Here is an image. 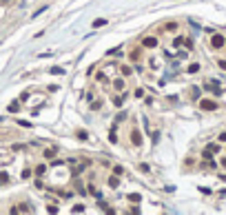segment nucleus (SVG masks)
<instances>
[{"label": "nucleus", "instance_id": "nucleus-1", "mask_svg": "<svg viewBox=\"0 0 226 215\" xmlns=\"http://www.w3.org/2000/svg\"><path fill=\"white\" fill-rule=\"evenodd\" d=\"M224 44H226L224 36H213V40H211V47H213V49H222Z\"/></svg>", "mask_w": 226, "mask_h": 215}, {"label": "nucleus", "instance_id": "nucleus-2", "mask_svg": "<svg viewBox=\"0 0 226 215\" xmlns=\"http://www.w3.org/2000/svg\"><path fill=\"white\" fill-rule=\"evenodd\" d=\"M200 107H202L204 111H213V109H217V102H213V100H202Z\"/></svg>", "mask_w": 226, "mask_h": 215}, {"label": "nucleus", "instance_id": "nucleus-3", "mask_svg": "<svg viewBox=\"0 0 226 215\" xmlns=\"http://www.w3.org/2000/svg\"><path fill=\"white\" fill-rule=\"evenodd\" d=\"M142 44L146 47V49H153V47H157V38H153V36H149V38L142 40Z\"/></svg>", "mask_w": 226, "mask_h": 215}, {"label": "nucleus", "instance_id": "nucleus-4", "mask_svg": "<svg viewBox=\"0 0 226 215\" xmlns=\"http://www.w3.org/2000/svg\"><path fill=\"white\" fill-rule=\"evenodd\" d=\"M131 140H133V144H137V146L142 144V135H140V131H137V129L133 131V135H131Z\"/></svg>", "mask_w": 226, "mask_h": 215}, {"label": "nucleus", "instance_id": "nucleus-5", "mask_svg": "<svg viewBox=\"0 0 226 215\" xmlns=\"http://www.w3.org/2000/svg\"><path fill=\"white\" fill-rule=\"evenodd\" d=\"M49 73H53V76H62L64 69H60V67H51V69H49Z\"/></svg>", "mask_w": 226, "mask_h": 215}, {"label": "nucleus", "instance_id": "nucleus-6", "mask_svg": "<svg viewBox=\"0 0 226 215\" xmlns=\"http://www.w3.org/2000/svg\"><path fill=\"white\" fill-rule=\"evenodd\" d=\"M113 85H115V89H124V80H122V78H115V82H113Z\"/></svg>", "mask_w": 226, "mask_h": 215}, {"label": "nucleus", "instance_id": "nucleus-7", "mask_svg": "<svg viewBox=\"0 0 226 215\" xmlns=\"http://www.w3.org/2000/svg\"><path fill=\"white\" fill-rule=\"evenodd\" d=\"M140 200H142V198H140L137 193H129V202H137L140 204Z\"/></svg>", "mask_w": 226, "mask_h": 215}, {"label": "nucleus", "instance_id": "nucleus-8", "mask_svg": "<svg viewBox=\"0 0 226 215\" xmlns=\"http://www.w3.org/2000/svg\"><path fill=\"white\" fill-rule=\"evenodd\" d=\"M200 71V64H188V73H197Z\"/></svg>", "mask_w": 226, "mask_h": 215}, {"label": "nucleus", "instance_id": "nucleus-9", "mask_svg": "<svg viewBox=\"0 0 226 215\" xmlns=\"http://www.w3.org/2000/svg\"><path fill=\"white\" fill-rule=\"evenodd\" d=\"M109 142H111V144H115V142H118V135H115V131H111V135H109Z\"/></svg>", "mask_w": 226, "mask_h": 215}, {"label": "nucleus", "instance_id": "nucleus-10", "mask_svg": "<svg viewBox=\"0 0 226 215\" xmlns=\"http://www.w3.org/2000/svg\"><path fill=\"white\" fill-rule=\"evenodd\" d=\"M44 171H47V166H44V164H40V166H36V173H38V175H42Z\"/></svg>", "mask_w": 226, "mask_h": 215}, {"label": "nucleus", "instance_id": "nucleus-11", "mask_svg": "<svg viewBox=\"0 0 226 215\" xmlns=\"http://www.w3.org/2000/svg\"><path fill=\"white\" fill-rule=\"evenodd\" d=\"M104 25H107L104 18H102V20H96V22H93V27H96V29H98V27H104Z\"/></svg>", "mask_w": 226, "mask_h": 215}, {"label": "nucleus", "instance_id": "nucleus-12", "mask_svg": "<svg viewBox=\"0 0 226 215\" xmlns=\"http://www.w3.org/2000/svg\"><path fill=\"white\" fill-rule=\"evenodd\" d=\"M55 155V149H47L44 151V157H53Z\"/></svg>", "mask_w": 226, "mask_h": 215}, {"label": "nucleus", "instance_id": "nucleus-13", "mask_svg": "<svg viewBox=\"0 0 226 215\" xmlns=\"http://www.w3.org/2000/svg\"><path fill=\"white\" fill-rule=\"evenodd\" d=\"M166 29H168V31H175V29H177V22H168Z\"/></svg>", "mask_w": 226, "mask_h": 215}, {"label": "nucleus", "instance_id": "nucleus-14", "mask_svg": "<svg viewBox=\"0 0 226 215\" xmlns=\"http://www.w3.org/2000/svg\"><path fill=\"white\" fill-rule=\"evenodd\" d=\"M113 102H115L118 107H122V104H124V96H120V98H115V100H113Z\"/></svg>", "mask_w": 226, "mask_h": 215}, {"label": "nucleus", "instance_id": "nucleus-15", "mask_svg": "<svg viewBox=\"0 0 226 215\" xmlns=\"http://www.w3.org/2000/svg\"><path fill=\"white\" fill-rule=\"evenodd\" d=\"M140 171H142V173H149L151 169H149V164H140Z\"/></svg>", "mask_w": 226, "mask_h": 215}, {"label": "nucleus", "instance_id": "nucleus-16", "mask_svg": "<svg viewBox=\"0 0 226 215\" xmlns=\"http://www.w3.org/2000/svg\"><path fill=\"white\" fill-rule=\"evenodd\" d=\"M113 173H115V175H122V166H113Z\"/></svg>", "mask_w": 226, "mask_h": 215}, {"label": "nucleus", "instance_id": "nucleus-17", "mask_svg": "<svg viewBox=\"0 0 226 215\" xmlns=\"http://www.w3.org/2000/svg\"><path fill=\"white\" fill-rule=\"evenodd\" d=\"M122 73H124V76H129V73H131V67H126V64H124V67H122Z\"/></svg>", "mask_w": 226, "mask_h": 215}, {"label": "nucleus", "instance_id": "nucleus-18", "mask_svg": "<svg viewBox=\"0 0 226 215\" xmlns=\"http://www.w3.org/2000/svg\"><path fill=\"white\" fill-rule=\"evenodd\" d=\"M220 62V69H226V60H217Z\"/></svg>", "mask_w": 226, "mask_h": 215}, {"label": "nucleus", "instance_id": "nucleus-19", "mask_svg": "<svg viewBox=\"0 0 226 215\" xmlns=\"http://www.w3.org/2000/svg\"><path fill=\"white\" fill-rule=\"evenodd\" d=\"M220 140H222V142H226V133H220Z\"/></svg>", "mask_w": 226, "mask_h": 215}, {"label": "nucleus", "instance_id": "nucleus-20", "mask_svg": "<svg viewBox=\"0 0 226 215\" xmlns=\"http://www.w3.org/2000/svg\"><path fill=\"white\" fill-rule=\"evenodd\" d=\"M222 164H224V166H226V157H224V160H222Z\"/></svg>", "mask_w": 226, "mask_h": 215}]
</instances>
